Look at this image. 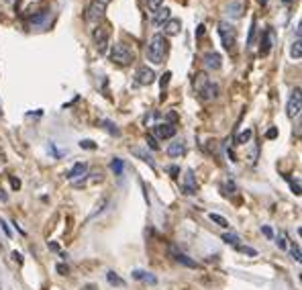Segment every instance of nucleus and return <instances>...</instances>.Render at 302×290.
I'll return each instance as SVG.
<instances>
[{
	"instance_id": "obj_1",
	"label": "nucleus",
	"mask_w": 302,
	"mask_h": 290,
	"mask_svg": "<svg viewBox=\"0 0 302 290\" xmlns=\"http://www.w3.org/2000/svg\"><path fill=\"white\" fill-rule=\"evenodd\" d=\"M167 51H170V41H167V37L163 35V33H155V35L151 37L149 45H147V59L151 63L159 65L167 58Z\"/></svg>"
},
{
	"instance_id": "obj_2",
	"label": "nucleus",
	"mask_w": 302,
	"mask_h": 290,
	"mask_svg": "<svg viewBox=\"0 0 302 290\" xmlns=\"http://www.w3.org/2000/svg\"><path fill=\"white\" fill-rule=\"evenodd\" d=\"M194 90L198 92V96L202 98V100H214V98H219V94H221V86H219V84L212 82L202 72L194 76Z\"/></svg>"
},
{
	"instance_id": "obj_3",
	"label": "nucleus",
	"mask_w": 302,
	"mask_h": 290,
	"mask_svg": "<svg viewBox=\"0 0 302 290\" xmlns=\"http://www.w3.org/2000/svg\"><path fill=\"white\" fill-rule=\"evenodd\" d=\"M108 58L116 65H129V63L135 61V51H133V47L127 45V43H116V45L110 47Z\"/></svg>"
},
{
	"instance_id": "obj_4",
	"label": "nucleus",
	"mask_w": 302,
	"mask_h": 290,
	"mask_svg": "<svg viewBox=\"0 0 302 290\" xmlns=\"http://www.w3.org/2000/svg\"><path fill=\"white\" fill-rule=\"evenodd\" d=\"M219 35H221L223 47L227 51H231L235 45H237V29H235L229 21H221L219 23Z\"/></svg>"
},
{
	"instance_id": "obj_5",
	"label": "nucleus",
	"mask_w": 302,
	"mask_h": 290,
	"mask_svg": "<svg viewBox=\"0 0 302 290\" xmlns=\"http://www.w3.org/2000/svg\"><path fill=\"white\" fill-rule=\"evenodd\" d=\"M104 12H106V2L104 0H92L86 8V21L88 23H100L104 19Z\"/></svg>"
},
{
	"instance_id": "obj_6",
	"label": "nucleus",
	"mask_w": 302,
	"mask_h": 290,
	"mask_svg": "<svg viewBox=\"0 0 302 290\" xmlns=\"http://www.w3.org/2000/svg\"><path fill=\"white\" fill-rule=\"evenodd\" d=\"M108 37H110V29L106 25H98L92 33V39H94V45L98 49V54H104L108 49Z\"/></svg>"
},
{
	"instance_id": "obj_7",
	"label": "nucleus",
	"mask_w": 302,
	"mask_h": 290,
	"mask_svg": "<svg viewBox=\"0 0 302 290\" xmlns=\"http://www.w3.org/2000/svg\"><path fill=\"white\" fill-rule=\"evenodd\" d=\"M300 111H302V96H300V88H294L290 100H288V107H286V113L290 118H296L300 116Z\"/></svg>"
},
{
	"instance_id": "obj_8",
	"label": "nucleus",
	"mask_w": 302,
	"mask_h": 290,
	"mask_svg": "<svg viewBox=\"0 0 302 290\" xmlns=\"http://www.w3.org/2000/svg\"><path fill=\"white\" fill-rule=\"evenodd\" d=\"M274 43H276V33H274V29H265V33L261 35L259 56H267V54H270L272 47H274Z\"/></svg>"
},
{
	"instance_id": "obj_9",
	"label": "nucleus",
	"mask_w": 302,
	"mask_h": 290,
	"mask_svg": "<svg viewBox=\"0 0 302 290\" xmlns=\"http://www.w3.org/2000/svg\"><path fill=\"white\" fill-rule=\"evenodd\" d=\"M182 192H184V194H188V196H192V194H196V192H198L196 176H194L192 170H188L186 176H184V182H182Z\"/></svg>"
},
{
	"instance_id": "obj_10",
	"label": "nucleus",
	"mask_w": 302,
	"mask_h": 290,
	"mask_svg": "<svg viewBox=\"0 0 302 290\" xmlns=\"http://www.w3.org/2000/svg\"><path fill=\"white\" fill-rule=\"evenodd\" d=\"M225 12L229 14V19H241L245 12V2L243 0H231V2L225 6Z\"/></svg>"
},
{
	"instance_id": "obj_11",
	"label": "nucleus",
	"mask_w": 302,
	"mask_h": 290,
	"mask_svg": "<svg viewBox=\"0 0 302 290\" xmlns=\"http://www.w3.org/2000/svg\"><path fill=\"white\" fill-rule=\"evenodd\" d=\"M153 133L157 139H172L176 135V125H170V123H159L153 127Z\"/></svg>"
},
{
	"instance_id": "obj_12",
	"label": "nucleus",
	"mask_w": 302,
	"mask_h": 290,
	"mask_svg": "<svg viewBox=\"0 0 302 290\" xmlns=\"http://www.w3.org/2000/svg\"><path fill=\"white\" fill-rule=\"evenodd\" d=\"M49 16H51V14H49L47 8H45V10H39V12H35V14H33L31 19H29V25L35 27V29H45V27L49 25Z\"/></svg>"
},
{
	"instance_id": "obj_13",
	"label": "nucleus",
	"mask_w": 302,
	"mask_h": 290,
	"mask_svg": "<svg viewBox=\"0 0 302 290\" xmlns=\"http://www.w3.org/2000/svg\"><path fill=\"white\" fill-rule=\"evenodd\" d=\"M170 253H172V258L178 262V264H182V266H186V268H198V262H194L192 258H188L186 253H182L178 247H170Z\"/></svg>"
},
{
	"instance_id": "obj_14",
	"label": "nucleus",
	"mask_w": 302,
	"mask_h": 290,
	"mask_svg": "<svg viewBox=\"0 0 302 290\" xmlns=\"http://www.w3.org/2000/svg\"><path fill=\"white\" fill-rule=\"evenodd\" d=\"M137 82L141 84V86H149V84H153L155 82V72L151 70V67L143 65L137 70Z\"/></svg>"
},
{
	"instance_id": "obj_15",
	"label": "nucleus",
	"mask_w": 302,
	"mask_h": 290,
	"mask_svg": "<svg viewBox=\"0 0 302 290\" xmlns=\"http://www.w3.org/2000/svg\"><path fill=\"white\" fill-rule=\"evenodd\" d=\"M204 65L208 67V70H221L223 58L216 54V51H208V54H204Z\"/></svg>"
},
{
	"instance_id": "obj_16",
	"label": "nucleus",
	"mask_w": 302,
	"mask_h": 290,
	"mask_svg": "<svg viewBox=\"0 0 302 290\" xmlns=\"http://www.w3.org/2000/svg\"><path fill=\"white\" fill-rule=\"evenodd\" d=\"M86 172H88V164H86V162H78V164L70 170V172H68V176H65V178H68V180H78V178H82Z\"/></svg>"
},
{
	"instance_id": "obj_17",
	"label": "nucleus",
	"mask_w": 302,
	"mask_h": 290,
	"mask_svg": "<svg viewBox=\"0 0 302 290\" xmlns=\"http://www.w3.org/2000/svg\"><path fill=\"white\" fill-rule=\"evenodd\" d=\"M180 29H182L180 19H170V21L165 23V27H163V35L165 37H174V35H178V33H180Z\"/></svg>"
},
{
	"instance_id": "obj_18",
	"label": "nucleus",
	"mask_w": 302,
	"mask_h": 290,
	"mask_svg": "<svg viewBox=\"0 0 302 290\" xmlns=\"http://www.w3.org/2000/svg\"><path fill=\"white\" fill-rule=\"evenodd\" d=\"M170 12H172V10H170V8H165V6H163V8H157V10H155V14H153V25L161 27L163 23H167V21L172 19Z\"/></svg>"
},
{
	"instance_id": "obj_19",
	"label": "nucleus",
	"mask_w": 302,
	"mask_h": 290,
	"mask_svg": "<svg viewBox=\"0 0 302 290\" xmlns=\"http://www.w3.org/2000/svg\"><path fill=\"white\" fill-rule=\"evenodd\" d=\"M184 151H186V145H184L182 139H176L174 143H170L167 147V156L170 158H178V156H184Z\"/></svg>"
},
{
	"instance_id": "obj_20",
	"label": "nucleus",
	"mask_w": 302,
	"mask_h": 290,
	"mask_svg": "<svg viewBox=\"0 0 302 290\" xmlns=\"http://www.w3.org/2000/svg\"><path fill=\"white\" fill-rule=\"evenodd\" d=\"M133 278L141 280V282H147V284H157V278L153 274H149V272H145V270H135L133 272Z\"/></svg>"
},
{
	"instance_id": "obj_21",
	"label": "nucleus",
	"mask_w": 302,
	"mask_h": 290,
	"mask_svg": "<svg viewBox=\"0 0 302 290\" xmlns=\"http://www.w3.org/2000/svg\"><path fill=\"white\" fill-rule=\"evenodd\" d=\"M106 280H108V284L110 286H125V280L119 276V274H116V272H106Z\"/></svg>"
},
{
	"instance_id": "obj_22",
	"label": "nucleus",
	"mask_w": 302,
	"mask_h": 290,
	"mask_svg": "<svg viewBox=\"0 0 302 290\" xmlns=\"http://www.w3.org/2000/svg\"><path fill=\"white\" fill-rule=\"evenodd\" d=\"M251 137H253V131H251V129H245L243 133H239L237 137H235V143H237V145H245Z\"/></svg>"
},
{
	"instance_id": "obj_23",
	"label": "nucleus",
	"mask_w": 302,
	"mask_h": 290,
	"mask_svg": "<svg viewBox=\"0 0 302 290\" xmlns=\"http://www.w3.org/2000/svg\"><path fill=\"white\" fill-rule=\"evenodd\" d=\"M131 151H133V153H135V156H137V158H141L143 162H147L149 166H153V158H151V156H149V153H147L145 149H141V147H133Z\"/></svg>"
},
{
	"instance_id": "obj_24",
	"label": "nucleus",
	"mask_w": 302,
	"mask_h": 290,
	"mask_svg": "<svg viewBox=\"0 0 302 290\" xmlns=\"http://www.w3.org/2000/svg\"><path fill=\"white\" fill-rule=\"evenodd\" d=\"M110 170L116 174V176H121L123 174V170H125V164H123V160L121 158H114L112 162H110Z\"/></svg>"
},
{
	"instance_id": "obj_25",
	"label": "nucleus",
	"mask_w": 302,
	"mask_h": 290,
	"mask_svg": "<svg viewBox=\"0 0 302 290\" xmlns=\"http://www.w3.org/2000/svg\"><path fill=\"white\" fill-rule=\"evenodd\" d=\"M102 125H104V129H106L110 135H114V137H121V129L116 127L112 121H108V118H104V121H102Z\"/></svg>"
},
{
	"instance_id": "obj_26",
	"label": "nucleus",
	"mask_w": 302,
	"mask_h": 290,
	"mask_svg": "<svg viewBox=\"0 0 302 290\" xmlns=\"http://www.w3.org/2000/svg\"><path fill=\"white\" fill-rule=\"evenodd\" d=\"M208 217H210V221H212V223H216V225H219V227H223V229H229V221H227L225 217L216 215V213H210Z\"/></svg>"
},
{
	"instance_id": "obj_27",
	"label": "nucleus",
	"mask_w": 302,
	"mask_h": 290,
	"mask_svg": "<svg viewBox=\"0 0 302 290\" xmlns=\"http://www.w3.org/2000/svg\"><path fill=\"white\" fill-rule=\"evenodd\" d=\"M255 33H257V21L251 19V29H249V37H247V47L255 43Z\"/></svg>"
},
{
	"instance_id": "obj_28",
	"label": "nucleus",
	"mask_w": 302,
	"mask_h": 290,
	"mask_svg": "<svg viewBox=\"0 0 302 290\" xmlns=\"http://www.w3.org/2000/svg\"><path fill=\"white\" fill-rule=\"evenodd\" d=\"M290 56H292L294 59H300V58H302V41H300V39H296V41L292 43V49H290Z\"/></svg>"
},
{
	"instance_id": "obj_29",
	"label": "nucleus",
	"mask_w": 302,
	"mask_h": 290,
	"mask_svg": "<svg viewBox=\"0 0 302 290\" xmlns=\"http://www.w3.org/2000/svg\"><path fill=\"white\" fill-rule=\"evenodd\" d=\"M223 241H225L227 245L237 247V245H239V235H235V233H225V235H223Z\"/></svg>"
},
{
	"instance_id": "obj_30",
	"label": "nucleus",
	"mask_w": 302,
	"mask_h": 290,
	"mask_svg": "<svg viewBox=\"0 0 302 290\" xmlns=\"http://www.w3.org/2000/svg\"><path fill=\"white\" fill-rule=\"evenodd\" d=\"M276 243H278L280 249H286V247H288V237H286V233L280 231V233L276 235Z\"/></svg>"
},
{
	"instance_id": "obj_31",
	"label": "nucleus",
	"mask_w": 302,
	"mask_h": 290,
	"mask_svg": "<svg viewBox=\"0 0 302 290\" xmlns=\"http://www.w3.org/2000/svg\"><path fill=\"white\" fill-rule=\"evenodd\" d=\"M170 78H172L170 72H165V74L161 76V82H159V84H161V100L165 98V92H163V90H165V86H167V82H170Z\"/></svg>"
},
{
	"instance_id": "obj_32",
	"label": "nucleus",
	"mask_w": 302,
	"mask_h": 290,
	"mask_svg": "<svg viewBox=\"0 0 302 290\" xmlns=\"http://www.w3.org/2000/svg\"><path fill=\"white\" fill-rule=\"evenodd\" d=\"M237 249H239L241 253H247V255H251V258H255V255H257V251H255L253 247H249V245H237Z\"/></svg>"
},
{
	"instance_id": "obj_33",
	"label": "nucleus",
	"mask_w": 302,
	"mask_h": 290,
	"mask_svg": "<svg viewBox=\"0 0 302 290\" xmlns=\"http://www.w3.org/2000/svg\"><path fill=\"white\" fill-rule=\"evenodd\" d=\"M161 4H163V0H147V8L149 10H157V8H161Z\"/></svg>"
},
{
	"instance_id": "obj_34",
	"label": "nucleus",
	"mask_w": 302,
	"mask_h": 290,
	"mask_svg": "<svg viewBox=\"0 0 302 290\" xmlns=\"http://www.w3.org/2000/svg\"><path fill=\"white\" fill-rule=\"evenodd\" d=\"M290 251H292V258H294V262H300L302 260V255H300V247L292 241V245H290Z\"/></svg>"
},
{
	"instance_id": "obj_35",
	"label": "nucleus",
	"mask_w": 302,
	"mask_h": 290,
	"mask_svg": "<svg viewBox=\"0 0 302 290\" xmlns=\"http://www.w3.org/2000/svg\"><path fill=\"white\" fill-rule=\"evenodd\" d=\"M147 145H149V149H153V151L159 149V143H157V139L153 137V135H147Z\"/></svg>"
},
{
	"instance_id": "obj_36",
	"label": "nucleus",
	"mask_w": 302,
	"mask_h": 290,
	"mask_svg": "<svg viewBox=\"0 0 302 290\" xmlns=\"http://www.w3.org/2000/svg\"><path fill=\"white\" fill-rule=\"evenodd\" d=\"M55 270H57V274H61V276H68V274H70V268H68V264H57V266H55Z\"/></svg>"
},
{
	"instance_id": "obj_37",
	"label": "nucleus",
	"mask_w": 302,
	"mask_h": 290,
	"mask_svg": "<svg viewBox=\"0 0 302 290\" xmlns=\"http://www.w3.org/2000/svg\"><path fill=\"white\" fill-rule=\"evenodd\" d=\"M80 147L82 149H96V143L90 139H84V141H80Z\"/></svg>"
},
{
	"instance_id": "obj_38",
	"label": "nucleus",
	"mask_w": 302,
	"mask_h": 290,
	"mask_svg": "<svg viewBox=\"0 0 302 290\" xmlns=\"http://www.w3.org/2000/svg\"><path fill=\"white\" fill-rule=\"evenodd\" d=\"M261 233L267 237V239H274V231H272V227H267V225H263L261 227Z\"/></svg>"
},
{
	"instance_id": "obj_39",
	"label": "nucleus",
	"mask_w": 302,
	"mask_h": 290,
	"mask_svg": "<svg viewBox=\"0 0 302 290\" xmlns=\"http://www.w3.org/2000/svg\"><path fill=\"white\" fill-rule=\"evenodd\" d=\"M265 137H267V139H276V137H278V129H276V127H272V129H267V133H265Z\"/></svg>"
},
{
	"instance_id": "obj_40",
	"label": "nucleus",
	"mask_w": 302,
	"mask_h": 290,
	"mask_svg": "<svg viewBox=\"0 0 302 290\" xmlns=\"http://www.w3.org/2000/svg\"><path fill=\"white\" fill-rule=\"evenodd\" d=\"M0 227H2V231H4V235L6 237H10L12 233H10V229H8V225H6V221L4 219H0Z\"/></svg>"
},
{
	"instance_id": "obj_41",
	"label": "nucleus",
	"mask_w": 302,
	"mask_h": 290,
	"mask_svg": "<svg viewBox=\"0 0 302 290\" xmlns=\"http://www.w3.org/2000/svg\"><path fill=\"white\" fill-rule=\"evenodd\" d=\"M288 180H290V178H288ZM290 188L294 190V194H296V196L300 194V184H298V182H294V180H290Z\"/></svg>"
},
{
	"instance_id": "obj_42",
	"label": "nucleus",
	"mask_w": 302,
	"mask_h": 290,
	"mask_svg": "<svg viewBox=\"0 0 302 290\" xmlns=\"http://www.w3.org/2000/svg\"><path fill=\"white\" fill-rule=\"evenodd\" d=\"M167 172H170V174L176 178V176L180 174V168H178V166H170V168H167Z\"/></svg>"
},
{
	"instance_id": "obj_43",
	"label": "nucleus",
	"mask_w": 302,
	"mask_h": 290,
	"mask_svg": "<svg viewBox=\"0 0 302 290\" xmlns=\"http://www.w3.org/2000/svg\"><path fill=\"white\" fill-rule=\"evenodd\" d=\"M12 260H14L16 264H23V255H21L19 251H12Z\"/></svg>"
},
{
	"instance_id": "obj_44",
	"label": "nucleus",
	"mask_w": 302,
	"mask_h": 290,
	"mask_svg": "<svg viewBox=\"0 0 302 290\" xmlns=\"http://www.w3.org/2000/svg\"><path fill=\"white\" fill-rule=\"evenodd\" d=\"M204 29H206L204 25H198V29H196V39H200V37L204 35Z\"/></svg>"
},
{
	"instance_id": "obj_45",
	"label": "nucleus",
	"mask_w": 302,
	"mask_h": 290,
	"mask_svg": "<svg viewBox=\"0 0 302 290\" xmlns=\"http://www.w3.org/2000/svg\"><path fill=\"white\" fill-rule=\"evenodd\" d=\"M176 118H178V115H176V113H167V121H170V125H174Z\"/></svg>"
},
{
	"instance_id": "obj_46",
	"label": "nucleus",
	"mask_w": 302,
	"mask_h": 290,
	"mask_svg": "<svg viewBox=\"0 0 302 290\" xmlns=\"http://www.w3.org/2000/svg\"><path fill=\"white\" fill-rule=\"evenodd\" d=\"M0 202H8V194L2 188H0Z\"/></svg>"
},
{
	"instance_id": "obj_47",
	"label": "nucleus",
	"mask_w": 302,
	"mask_h": 290,
	"mask_svg": "<svg viewBox=\"0 0 302 290\" xmlns=\"http://www.w3.org/2000/svg\"><path fill=\"white\" fill-rule=\"evenodd\" d=\"M10 184H12V188H21V180H16V178H12Z\"/></svg>"
},
{
	"instance_id": "obj_48",
	"label": "nucleus",
	"mask_w": 302,
	"mask_h": 290,
	"mask_svg": "<svg viewBox=\"0 0 302 290\" xmlns=\"http://www.w3.org/2000/svg\"><path fill=\"white\" fill-rule=\"evenodd\" d=\"M82 290H98L96 284H86V286H82Z\"/></svg>"
},
{
	"instance_id": "obj_49",
	"label": "nucleus",
	"mask_w": 302,
	"mask_h": 290,
	"mask_svg": "<svg viewBox=\"0 0 302 290\" xmlns=\"http://www.w3.org/2000/svg\"><path fill=\"white\" fill-rule=\"evenodd\" d=\"M4 2H6V4H14V2H16V0H4Z\"/></svg>"
},
{
	"instance_id": "obj_50",
	"label": "nucleus",
	"mask_w": 302,
	"mask_h": 290,
	"mask_svg": "<svg viewBox=\"0 0 302 290\" xmlns=\"http://www.w3.org/2000/svg\"><path fill=\"white\" fill-rule=\"evenodd\" d=\"M259 2H261V6H265V4H267V0H259Z\"/></svg>"
}]
</instances>
